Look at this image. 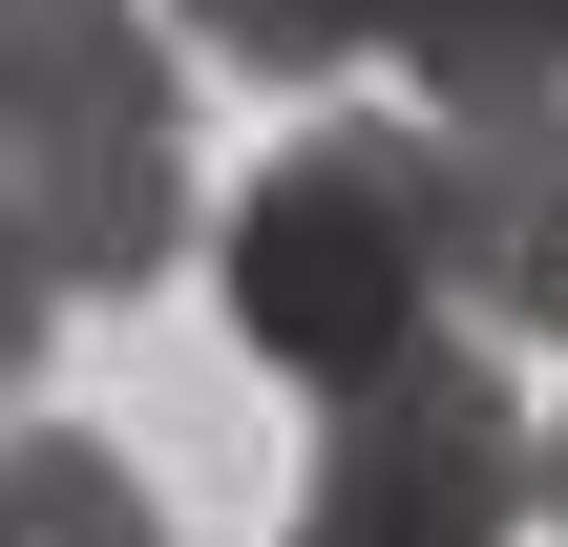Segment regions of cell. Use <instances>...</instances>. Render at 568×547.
<instances>
[{"instance_id":"cell-2","label":"cell","mask_w":568,"mask_h":547,"mask_svg":"<svg viewBox=\"0 0 568 547\" xmlns=\"http://www.w3.org/2000/svg\"><path fill=\"white\" fill-rule=\"evenodd\" d=\"M0 211L63 295H148L190 232V105L148 0H0Z\"/></svg>"},{"instance_id":"cell-1","label":"cell","mask_w":568,"mask_h":547,"mask_svg":"<svg viewBox=\"0 0 568 547\" xmlns=\"http://www.w3.org/2000/svg\"><path fill=\"white\" fill-rule=\"evenodd\" d=\"M211 274H232V337L295 358L316 401H358V379H400V358H443V337H485V316H464L443 105H422V126H295V148L253 169V211H232Z\"/></svg>"},{"instance_id":"cell-3","label":"cell","mask_w":568,"mask_h":547,"mask_svg":"<svg viewBox=\"0 0 568 547\" xmlns=\"http://www.w3.org/2000/svg\"><path fill=\"white\" fill-rule=\"evenodd\" d=\"M548 506V422L506 379V337H443L400 379H358L295 464V547H506Z\"/></svg>"},{"instance_id":"cell-4","label":"cell","mask_w":568,"mask_h":547,"mask_svg":"<svg viewBox=\"0 0 568 547\" xmlns=\"http://www.w3.org/2000/svg\"><path fill=\"white\" fill-rule=\"evenodd\" d=\"M211 63H422L443 105H568V0H169Z\"/></svg>"},{"instance_id":"cell-6","label":"cell","mask_w":568,"mask_h":547,"mask_svg":"<svg viewBox=\"0 0 568 547\" xmlns=\"http://www.w3.org/2000/svg\"><path fill=\"white\" fill-rule=\"evenodd\" d=\"M42 316H63V274H42V253H21V211H0V401L42 379Z\"/></svg>"},{"instance_id":"cell-5","label":"cell","mask_w":568,"mask_h":547,"mask_svg":"<svg viewBox=\"0 0 568 547\" xmlns=\"http://www.w3.org/2000/svg\"><path fill=\"white\" fill-rule=\"evenodd\" d=\"M0 547H169V506L84 422H0Z\"/></svg>"},{"instance_id":"cell-7","label":"cell","mask_w":568,"mask_h":547,"mask_svg":"<svg viewBox=\"0 0 568 547\" xmlns=\"http://www.w3.org/2000/svg\"><path fill=\"white\" fill-rule=\"evenodd\" d=\"M548 527H568V422H548Z\"/></svg>"}]
</instances>
